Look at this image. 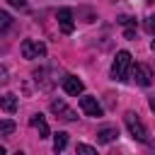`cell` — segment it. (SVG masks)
Instances as JSON below:
<instances>
[{"label":"cell","instance_id":"obj_1","mask_svg":"<svg viewBox=\"0 0 155 155\" xmlns=\"http://www.w3.org/2000/svg\"><path fill=\"white\" fill-rule=\"evenodd\" d=\"M131 70V53L128 51H119L116 58H114V65H111V78L114 80H126Z\"/></svg>","mask_w":155,"mask_h":155},{"label":"cell","instance_id":"obj_2","mask_svg":"<svg viewBox=\"0 0 155 155\" xmlns=\"http://www.w3.org/2000/svg\"><path fill=\"white\" fill-rule=\"evenodd\" d=\"M126 126H128V133L136 138V140H140V143H148V131H145V126H143V121L133 114V111H128L126 114Z\"/></svg>","mask_w":155,"mask_h":155},{"label":"cell","instance_id":"obj_3","mask_svg":"<svg viewBox=\"0 0 155 155\" xmlns=\"http://www.w3.org/2000/svg\"><path fill=\"white\" fill-rule=\"evenodd\" d=\"M22 56L24 58H41V56H46V46L41 44V41H34V39H24L22 41Z\"/></svg>","mask_w":155,"mask_h":155},{"label":"cell","instance_id":"obj_4","mask_svg":"<svg viewBox=\"0 0 155 155\" xmlns=\"http://www.w3.org/2000/svg\"><path fill=\"white\" fill-rule=\"evenodd\" d=\"M56 19H58V24H61V31H63V34H73V29H75V22H73V10L61 7V10L56 12Z\"/></svg>","mask_w":155,"mask_h":155},{"label":"cell","instance_id":"obj_5","mask_svg":"<svg viewBox=\"0 0 155 155\" xmlns=\"http://www.w3.org/2000/svg\"><path fill=\"white\" fill-rule=\"evenodd\" d=\"M51 111L58 116V119H63V121H75L78 119V114L63 102V99H56V102H51Z\"/></svg>","mask_w":155,"mask_h":155},{"label":"cell","instance_id":"obj_6","mask_svg":"<svg viewBox=\"0 0 155 155\" xmlns=\"http://www.w3.org/2000/svg\"><path fill=\"white\" fill-rule=\"evenodd\" d=\"M131 75H133V80L138 82V85H143V87H148L150 85V68L148 65H143V63H136V65H131V70H128Z\"/></svg>","mask_w":155,"mask_h":155},{"label":"cell","instance_id":"obj_7","mask_svg":"<svg viewBox=\"0 0 155 155\" xmlns=\"http://www.w3.org/2000/svg\"><path fill=\"white\" fill-rule=\"evenodd\" d=\"M80 109H82L87 116H102V107L97 104L94 97H80Z\"/></svg>","mask_w":155,"mask_h":155},{"label":"cell","instance_id":"obj_8","mask_svg":"<svg viewBox=\"0 0 155 155\" xmlns=\"http://www.w3.org/2000/svg\"><path fill=\"white\" fill-rule=\"evenodd\" d=\"M63 90H65L68 94H75V97H78V94L85 90V85H82V80H78L75 75H68V78L63 80Z\"/></svg>","mask_w":155,"mask_h":155},{"label":"cell","instance_id":"obj_9","mask_svg":"<svg viewBox=\"0 0 155 155\" xmlns=\"http://www.w3.org/2000/svg\"><path fill=\"white\" fill-rule=\"evenodd\" d=\"M116 136H119V128L116 126H107V128L97 131V143H111Z\"/></svg>","mask_w":155,"mask_h":155},{"label":"cell","instance_id":"obj_10","mask_svg":"<svg viewBox=\"0 0 155 155\" xmlns=\"http://www.w3.org/2000/svg\"><path fill=\"white\" fill-rule=\"evenodd\" d=\"M29 124H31V126L39 131V138H46V136H48V124L44 121V116H41V114L31 116V119H29Z\"/></svg>","mask_w":155,"mask_h":155},{"label":"cell","instance_id":"obj_11","mask_svg":"<svg viewBox=\"0 0 155 155\" xmlns=\"http://www.w3.org/2000/svg\"><path fill=\"white\" fill-rule=\"evenodd\" d=\"M0 109H5L7 114H12L17 109V97L15 94H2L0 97Z\"/></svg>","mask_w":155,"mask_h":155},{"label":"cell","instance_id":"obj_12","mask_svg":"<svg viewBox=\"0 0 155 155\" xmlns=\"http://www.w3.org/2000/svg\"><path fill=\"white\" fill-rule=\"evenodd\" d=\"M65 145H68V133H65V131H58V133L53 136V150L61 153V150H65Z\"/></svg>","mask_w":155,"mask_h":155},{"label":"cell","instance_id":"obj_13","mask_svg":"<svg viewBox=\"0 0 155 155\" xmlns=\"http://www.w3.org/2000/svg\"><path fill=\"white\" fill-rule=\"evenodd\" d=\"M10 24H12V17H10V12L0 10V34H2V31H7V29H10Z\"/></svg>","mask_w":155,"mask_h":155},{"label":"cell","instance_id":"obj_14","mask_svg":"<svg viewBox=\"0 0 155 155\" xmlns=\"http://www.w3.org/2000/svg\"><path fill=\"white\" fill-rule=\"evenodd\" d=\"M12 131H15V121H10V119L0 121V136H10Z\"/></svg>","mask_w":155,"mask_h":155},{"label":"cell","instance_id":"obj_15","mask_svg":"<svg viewBox=\"0 0 155 155\" xmlns=\"http://www.w3.org/2000/svg\"><path fill=\"white\" fill-rule=\"evenodd\" d=\"M75 150H78V153H85V155H94V153H97V150H94L92 145H85V143H80V145H78Z\"/></svg>","mask_w":155,"mask_h":155},{"label":"cell","instance_id":"obj_16","mask_svg":"<svg viewBox=\"0 0 155 155\" xmlns=\"http://www.w3.org/2000/svg\"><path fill=\"white\" fill-rule=\"evenodd\" d=\"M145 29H148L150 34H155V15H153V17H148V22H145Z\"/></svg>","mask_w":155,"mask_h":155},{"label":"cell","instance_id":"obj_17","mask_svg":"<svg viewBox=\"0 0 155 155\" xmlns=\"http://www.w3.org/2000/svg\"><path fill=\"white\" fill-rule=\"evenodd\" d=\"M10 5H12V7H24L27 2H24V0H10Z\"/></svg>","mask_w":155,"mask_h":155},{"label":"cell","instance_id":"obj_18","mask_svg":"<svg viewBox=\"0 0 155 155\" xmlns=\"http://www.w3.org/2000/svg\"><path fill=\"white\" fill-rule=\"evenodd\" d=\"M148 104H150V109H153V111H155V97H153V99H150V102H148Z\"/></svg>","mask_w":155,"mask_h":155},{"label":"cell","instance_id":"obj_19","mask_svg":"<svg viewBox=\"0 0 155 155\" xmlns=\"http://www.w3.org/2000/svg\"><path fill=\"white\" fill-rule=\"evenodd\" d=\"M2 153H5V148H2V145H0V155H2Z\"/></svg>","mask_w":155,"mask_h":155},{"label":"cell","instance_id":"obj_20","mask_svg":"<svg viewBox=\"0 0 155 155\" xmlns=\"http://www.w3.org/2000/svg\"><path fill=\"white\" fill-rule=\"evenodd\" d=\"M150 46H153V51H155V39H153V44H150Z\"/></svg>","mask_w":155,"mask_h":155}]
</instances>
